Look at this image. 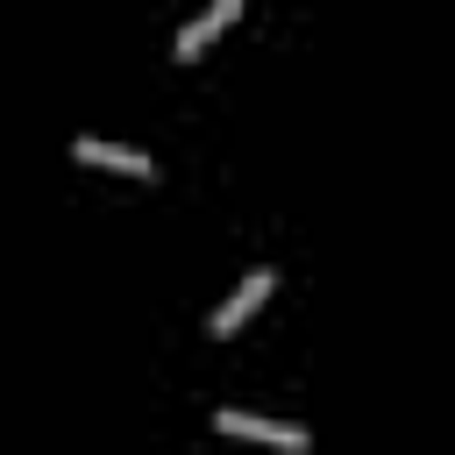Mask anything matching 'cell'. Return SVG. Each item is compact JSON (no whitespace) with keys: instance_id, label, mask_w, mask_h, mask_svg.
<instances>
[{"instance_id":"obj_3","label":"cell","mask_w":455,"mask_h":455,"mask_svg":"<svg viewBox=\"0 0 455 455\" xmlns=\"http://www.w3.org/2000/svg\"><path fill=\"white\" fill-rule=\"evenodd\" d=\"M270 284H277L270 270H249V277L235 284V299H220V306H213V320H206V327H213V334H235V327H242V320L270 299Z\"/></svg>"},{"instance_id":"obj_1","label":"cell","mask_w":455,"mask_h":455,"mask_svg":"<svg viewBox=\"0 0 455 455\" xmlns=\"http://www.w3.org/2000/svg\"><path fill=\"white\" fill-rule=\"evenodd\" d=\"M213 427H220V434H242V441L291 448V455H299V448H313V434H306V427H291V419H256V412H228V405L213 412Z\"/></svg>"},{"instance_id":"obj_4","label":"cell","mask_w":455,"mask_h":455,"mask_svg":"<svg viewBox=\"0 0 455 455\" xmlns=\"http://www.w3.org/2000/svg\"><path fill=\"white\" fill-rule=\"evenodd\" d=\"M235 14H242V0H213L206 14H192V21L171 36V57H199V50H206V43H213V36H220Z\"/></svg>"},{"instance_id":"obj_2","label":"cell","mask_w":455,"mask_h":455,"mask_svg":"<svg viewBox=\"0 0 455 455\" xmlns=\"http://www.w3.org/2000/svg\"><path fill=\"white\" fill-rule=\"evenodd\" d=\"M71 156H78V164H100V171H121V178H149V171H156L142 149H128V142H100V135H78Z\"/></svg>"}]
</instances>
